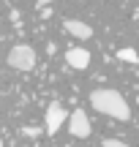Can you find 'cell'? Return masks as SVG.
Wrapping results in <instances>:
<instances>
[{
	"instance_id": "3",
	"label": "cell",
	"mask_w": 139,
	"mask_h": 147,
	"mask_svg": "<svg viewBox=\"0 0 139 147\" xmlns=\"http://www.w3.org/2000/svg\"><path fill=\"white\" fill-rule=\"evenodd\" d=\"M68 109H65L60 101H52V104L47 106V115H44V128H47L49 136H55V134L63 128V123H68Z\"/></svg>"
},
{
	"instance_id": "7",
	"label": "cell",
	"mask_w": 139,
	"mask_h": 147,
	"mask_svg": "<svg viewBox=\"0 0 139 147\" xmlns=\"http://www.w3.org/2000/svg\"><path fill=\"white\" fill-rule=\"evenodd\" d=\"M117 60H123V63H131V65H136V63H139V55H136V49L126 47V49H120V52H117Z\"/></svg>"
},
{
	"instance_id": "1",
	"label": "cell",
	"mask_w": 139,
	"mask_h": 147,
	"mask_svg": "<svg viewBox=\"0 0 139 147\" xmlns=\"http://www.w3.org/2000/svg\"><path fill=\"white\" fill-rule=\"evenodd\" d=\"M90 104H93V109H96V112L112 117V120H123V123L131 120V106H128V101H126L117 90H112V87H98V90H93V93H90Z\"/></svg>"
},
{
	"instance_id": "2",
	"label": "cell",
	"mask_w": 139,
	"mask_h": 147,
	"mask_svg": "<svg viewBox=\"0 0 139 147\" xmlns=\"http://www.w3.org/2000/svg\"><path fill=\"white\" fill-rule=\"evenodd\" d=\"M8 65L16 71H33L36 68V49L27 47V44H16L14 49L8 52Z\"/></svg>"
},
{
	"instance_id": "10",
	"label": "cell",
	"mask_w": 139,
	"mask_h": 147,
	"mask_svg": "<svg viewBox=\"0 0 139 147\" xmlns=\"http://www.w3.org/2000/svg\"><path fill=\"white\" fill-rule=\"evenodd\" d=\"M0 147H3V142H0Z\"/></svg>"
},
{
	"instance_id": "6",
	"label": "cell",
	"mask_w": 139,
	"mask_h": 147,
	"mask_svg": "<svg viewBox=\"0 0 139 147\" xmlns=\"http://www.w3.org/2000/svg\"><path fill=\"white\" fill-rule=\"evenodd\" d=\"M63 27L68 36L79 38V41H87V38H93V27L87 25V22H79V19H63Z\"/></svg>"
},
{
	"instance_id": "4",
	"label": "cell",
	"mask_w": 139,
	"mask_h": 147,
	"mask_svg": "<svg viewBox=\"0 0 139 147\" xmlns=\"http://www.w3.org/2000/svg\"><path fill=\"white\" fill-rule=\"evenodd\" d=\"M68 131H71V136H76V139H87L93 134L90 117L85 115V109H74V112H71V117H68Z\"/></svg>"
},
{
	"instance_id": "9",
	"label": "cell",
	"mask_w": 139,
	"mask_h": 147,
	"mask_svg": "<svg viewBox=\"0 0 139 147\" xmlns=\"http://www.w3.org/2000/svg\"><path fill=\"white\" fill-rule=\"evenodd\" d=\"M49 3H55V0H38V8H47Z\"/></svg>"
},
{
	"instance_id": "8",
	"label": "cell",
	"mask_w": 139,
	"mask_h": 147,
	"mask_svg": "<svg viewBox=\"0 0 139 147\" xmlns=\"http://www.w3.org/2000/svg\"><path fill=\"white\" fill-rule=\"evenodd\" d=\"M101 144H104V147H128L126 142H120V139H104Z\"/></svg>"
},
{
	"instance_id": "5",
	"label": "cell",
	"mask_w": 139,
	"mask_h": 147,
	"mask_svg": "<svg viewBox=\"0 0 139 147\" xmlns=\"http://www.w3.org/2000/svg\"><path fill=\"white\" fill-rule=\"evenodd\" d=\"M65 63H68L71 68H76V71H85L87 65H90V52H87L85 47H71L68 52H65Z\"/></svg>"
}]
</instances>
